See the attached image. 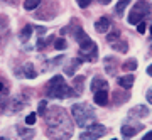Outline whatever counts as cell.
I'll list each match as a JSON object with an SVG mask.
<instances>
[{"label": "cell", "instance_id": "obj_5", "mask_svg": "<svg viewBox=\"0 0 152 140\" xmlns=\"http://www.w3.org/2000/svg\"><path fill=\"white\" fill-rule=\"evenodd\" d=\"M73 36H75L76 42H78V46H80L81 51H90V49H93L95 46H96V44L91 41V37L83 31L81 26H76L75 29H73Z\"/></svg>", "mask_w": 152, "mask_h": 140}, {"label": "cell", "instance_id": "obj_32", "mask_svg": "<svg viewBox=\"0 0 152 140\" xmlns=\"http://www.w3.org/2000/svg\"><path fill=\"white\" fill-rule=\"evenodd\" d=\"M142 140H152V130H151V132H147V133L142 137Z\"/></svg>", "mask_w": 152, "mask_h": 140}, {"label": "cell", "instance_id": "obj_39", "mask_svg": "<svg viewBox=\"0 0 152 140\" xmlns=\"http://www.w3.org/2000/svg\"><path fill=\"white\" fill-rule=\"evenodd\" d=\"M113 140H117V139H113Z\"/></svg>", "mask_w": 152, "mask_h": 140}, {"label": "cell", "instance_id": "obj_4", "mask_svg": "<svg viewBox=\"0 0 152 140\" xmlns=\"http://www.w3.org/2000/svg\"><path fill=\"white\" fill-rule=\"evenodd\" d=\"M151 14H152V7L147 4L145 0H139L135 5H134V9L130 10V15H129L127 22L132 24V26H137V24H140V22L144 20L147 15H151Z\"/></svg>", "mask_w": 152, "mask_h": 140}, {"label": "cell", "instance_id": "obj_2", "mask_svg": "<svg viewBox=\"0 0 152 140\" xmlns=\"http://www.w3.org/2000/svg\"><path fill=\"white\" fill-rule=\"evenodd\" d=\"M75 90H71L64 83L63 76H53L48 85V96L49 98H58V100H64V98L75 96Z\"/></svg>", "mask_w": 152, "mask_h": 140}, {"label": "cell", "instance_id": "obj_9", "mask_svg": "<svg viewBox=\"0 0 152 140\" xmlns=\"http://www.w3.org/2000/svg\"><path fill=\"white\" fill-rule=\"evenodd\" d=\"M149 113H151L149 108L139 105V106L132 108L130 112H129V117H132V118H144V117H149Z\"/></svg>", "mask_w": 152, "mask_h": 140}, {"label": "cell", "instance_id": "obj_25", "mask_svg": "<svg viewBox=\"0 0 152 140\" xmlns=\"http://www.w3.org/2000/svg\"><path fill=\"white\" fill-rule=\"evenodd\" d=\"M54 47L58 49V51H64L66 47H68V42H66L64 39L61 37V39H56V42H54Z\"/></svg>", "mask_w": 152, "mask_h": 140}, {"label": "cell", "instance_id": "obj_20", "mask_svg": "<svg viewBox=\"0 0 152 140\" xmlns=\"http://www.w3.org/2000/svg\"><path fill=\"white\" fill-rule=\"evenodd\" d=\"M22 69H24V74L27 76L29 79H34V78L37 76V73H36V68H34V66L31 64V63L24 64V68H22Z\"/></svg>", "mask_w": 152, "mask_h": 140}, {"label": "cell", "instance_id": "obj_15", "mask_svg": "<svg viewBox=\"0 0 152 140\" xmlns=\"http://www.w3.org/2000/svg\"><path fill=\"white\" fill-rule=\"evenodd\" d=\"M83 54V59L86 61H91V63H95V61L98 59V47L95 46L93 49H90V51H81Z\"/></svg>", "mask_w": 152, "mask_h": 140}, {"label": "cell", "instance_id": "obj_37", "mask_svg": "<svg viewBox=\"0 0 152 140\" xmlns=\"http://www.w3.org/2000/svg\"><path fill=\"white\" fill-rule=\"evenodd\" d=\"M0 140H9V139H5V137H0Z\"/></svg>", "mask_w": 152, "mask_h": 140}, {"label": "cell", "instance_id": "obj_23", "mask_svg": "<svg viewBox=\"0 0 152 140\" xmlns=\"http://www.w3.org/2000/svg\"><path fill=\"white\" fill-rule=\"evenodd\" d=\"M112 47L118 52H127V41H120V42H112Z\"/></svg>", "mask_w": 152, "mask_h": 140}, {"label": "cell", "instance_id": "obj_3", "mask_svg": "<svg viewBox=\"0 0 152 140\" xmlns=\"http://www.w3.org/2000/svg\"><path fill=\"white\" fill-rule=\"evenodd\" d=\"M71 113L75 117L76 125L81 127V128L95 123V120H96V115H95V112L91 110V106H88L85 103H76V105H73V106H71Z\"/></svg>", "mask_w": 152, "mask_h": 140}, {"label": "cell", "instance_id": "obj_16", "mask_svg": "<svg viewBox=\"0 0 152 140\" xmlns=\"http://www.w3.org/2000/svg\"><path fill=\"white\" fill-rule=\"evenodd\" d=\"M83 86H85V78L83 76H76L75 79H73V88H75L76 96L83 93Z\"/></svg>", "mask_w": 152, "mask_h": 140}, {"label": "cell", "instance_id": "obj_30", "mask_svg": "<svg viewBox=\"0 0 152 140\" xmlns=\"http://www.w3.org/2000/svg\"><path fill=\"white\" fill-rule=\"evenodd\" d=\"M137 31H139L140 34H144L147 31V26H145V22H144V20H142L140 24H137Z\"/></svg>", "mask_w": 152, "mask_h": 140}, {"label": "cell", "instance_id": "obj_38", "mask_svg": "<svg viewBox=\"0 0 152 140\" xmlns=\"http://www.w3.org/2000/svg\"><path fill=\"white\" fill-rule=\"evenodd\" d=\"M151 34H152V26H151Z\"/></svg>", "mask_w": 152, "mask_h": 140}, {"label": "cell", "instance_id": "obj_11", "mask_svg": "<svg viewBox=\"0 0 152 140\" xmlns=\"http://www.w3.org/2000/svg\"><path fill=\"white\" fill-rule=\"evenodd\" d=\"M95 29H96V32H100V34H107L110 31V20L107 17L98 19V20L95 22Z\"/></svg>", "mask_w": 152, "mask_h": 140}, {"label": "cell", "instance_id": "obj_35", "mask_svg": "<svg viewBox=\"0 0 152 140\" xmlns=\"http://www.w3.org/2000/svg\"><path fill=\"white\" fill-rule=\"evenodd\" d=\"M147 74H149V76H152V64L149 66V68H147Z\"/></svg>", "mask_w": 152, "mask_h": 140}, {"label": "cell", "instance_id": "obj_18", "mask_svg": "<svg viewBox=\"0 0 152 140\" xmlns=\"http://www.w3.org/2000/svg\"><path fill=\"white\" fill-rule=\"evenodd\" d=\"M81 63H83V59L81 58H75V59H71V63H69V66L66 68V74H75V69L76 68H80L81 66Z\"/></svg>", "mask_w": 152, "mask_h": 140}, {"label": "cell", "instance_id": "obj_24", "mask_svg": "<svg viewBox=\"0 0 152 140\" xmlns=\"http://www.w3.org/2000/svg\"><path fill=\"white\" fill-rule=\"evenodd\" d=\"M7 29H9V20H7V17L0 15V36H4L7 32Z\"/></svg>", "mask_w": 152, "mask_h": 140}, {"label": "cell", "instance_id": "obj_33", "mask_svg": "<svg viewBox=\"0 0 152 140\" xmlns=\"http://www.w3.org/2000/svg\"><path fill=\"white\" fill-rule=\"evenodd\" d=\"M46 44H48V42H46L44 39H39V42H37V47H39V49H42L44 46H46Z\"/></svg>", "mask_w": 152, "mask_h": 140}, {"label": "cell", "instance_id": "obj_10", "mask_svg": "<svg viewBox=\"0 0 152 140\" xmlns=\"http://www.w3.org/2000/svg\"><path fill=\"white\" fill-rule=\"evenodd\" d=\"M142 128V125H137V127H132V125H124L122 128H120V132H122V137H124L125 140L132 139L134 135L139 132V130Z\"/></svg>", "mask_w": 152, "mask_h": 140}, {"label": "cell", "instance_id": "obj_21", "mask_svg": "<svg viewBox=\"0 0 152 140\" xmlns=\"http://www.w3.org/2000/svg\"><path fill=\"white\" fill-rule=\"evenodd\" d=\"M122 69H125V71H135L137 69V59H135V58L127 59L124 64H122Z\"/></svg>", "mask_w": 152, "mask_h": 140}, {"label": "cell", "instance_id": "obj_27", "mask_svg": "<svg viewBox=\"0 0 152 140\" xmlns=\"http://www.w3.org/2000/svg\"><path fill=\"white\" fill-rule=\"evenodd\" d=\"M118 36H120V31H113V32H110L108 36H107V41H110V44H112L115 39L118 37Z\"/></svg>", "mask_w": 152, "mask_h": 140}, {"label": "cell", "instance_id": "obj_31", "mask_svg": "<svg viewBox=\"0 0 152 140\" xmlns=\"http://www.w3.org/2000/svg\"><path fill=\"white\" fill-rule=\"evenodd\" d=\"M145 98H147V101H149V103H151V105H152V88H151V90H149V91H147Z\"/></svg>", "mask_w": 152, "mask_h": 140}, {"label": "cell", "instance_id": "obj_17", "mask_svg": "<svg viewBox=\"0 0 152 140\" xmlns=\"http://www.w3.org/2000/svg\"><path fill=\"white\" fill-rule=\"evenodd\" d=\"M132 0H118L117 2V5H115V14H117V17H122L124 15V10L127 9V5H130Z\"/></svg>", "mask_w": 152, "mask_h": 140}, {"label": "cell", "instance_id": "obj_36", "mask_svg": "<svg viewBox=\"0 0 152 140\" xmlns=\"http://www.w3.org/2000/svg\"><path fill=\"white\" fill-rule=\"evenodd\" d=\"M2 90H4V85H2V83H0V93H2Z\"/></svg>", "mask_w": 152, "mask_h": 140}, {"label": "cell", "instance_id": "obj_19", "mask_svg": "<svg viewBox=\"0 0 152 140\" xmlns=\"http://www.w3.org/2000/svg\"><path fill=\"white\" fill-rule=\"evenodd\" d=\"M31 36H32V26H26L20 31V34H19V39H20L22 42H27Z\"/></svg>", "mask_w": 152, "mask_h": 140}, {"label": "cell", "instance_id": "obj_13", "mask_svg": "<svg viewBox=\"0 0 152 140\" xmlns=\"http://www.w3.org/2000/svg\"><path fill=\"white\" fill-rule=\"evenodd\" d=\"M17 133H19V137H20L22 140H32L36 132H34L32 128H24L20 125H17Z\"/></svg>", "mask_w": 152, "mask_h": 140}, {"label": "cell", "instance_id": "obj_29", "mask_svg": "<svg viewBox=\"0 0 152 140\" xmlns=\"http://www.w3.org/2000/svg\"><path fill=\"white\" fill-rule=\"evenodd\" d=\"M76 4L81 7V9H86V7L91 4V0H76Z\"/></svg>", "mask_w": 152, "mask_h": 140}, {"label": "cell", "instance_id": "obj_7", "mask_svg": "<svg viewBox=\"0 0 152 140\" xmlns=\"http://www.w3.org/2000/svg\"><path fill=\"white\" fill-rule=\"evenodd\" d=\"M90 88H91L93 93H96V91H102V90H108V83L102 76H95L91 81V85H90Z\"/></svg>", "mask_w": 152, "mask_h": 140}, {"label": "cell", "instance_id": "obj_1", "mask_svg": "<svg viewBox=\"0 0 152 140\" xmlns=\"http://www.w3.org/2000/svg\"><path fill=\"white\" fill-rule=\"evenodd\" d=\"M53 108L54 110L48 117V137H51L53 140H68L73 132L71 125L68 123V117L58 106Z\"/></svg>", "mask_w": 152, "mask_h": 140}, {"label": "cell", "instance_id": "obj_34", "mask_svg": "<svg viewBox=\"0 0 152 140\" xmlns=\"http://www.w3.org/2000/svg\"><path fill=\"white\" fill-rule=\"evenodd\" d=\"M98 2H100L102 5H108V4H110V2H112V0H98Z\"/></svg>", "mask_w": 152, "mask_h": 140}, {"label": "cell", "instance_id": "obj_26", "mask_svg": "<svg viewBox=\"0 0 152 140\" xmlns=\"http://www.w3.org/2000/svg\"><path fill=\"white\" fill-rule=\"evenodd\" d=\"M36 120H37V115H36V113H29L27 118H26V123H27V125H34V123H36Z\"/></svg>", "mask_w": 152, "mask_h": 140}, {"label": "cell", "instance_id": "obj_22", "mask_svg": "<svg viewBox=\"0 0 152 140\" xmlns=\"http://www.w3.org/2000/svg\"><path fill=\"white\" fill-rule=\"evenodd\" d=\"M41 4V0H26L24 2V7H26V10H36Z\"/></svg>", "mask_w": 152, "mask_h": 140}, {"label": "cell", "instance_id": "obj_12", "mask_svg": "<svg viewBox=\"0 0 152 140\" xmlns=\"http://www.w3.org/2000/svg\"><path fill=\"white\" fill-rule=\"evenodd\" d=\"M95 103L98 106H105L108 103V90H102V91L95 93Z\"/></svg>", "mask_w": 152, "mask_h": 140}, {"label": "cell", "instance_id": "obj_14", "mask_svg": "<svg viewBox=\"0 0 152 140\" xmlns=\"http://www.w3.org/2000/svg\"><path fill=\"white\" fill-rule=\"evenodd\" d=\"M134 81H135L134 74H125V76H122V78H118V85L122 88H125V90H130L132 85H134Z\"/></svg>", "mask_w": 152, "mask_h": 140}, {"label": "cell", "instance_id": "obj_6", "mask_svg": "<svg viewBox=\"0 0 152 140\" xmlns=\"http://www.w3.org/2000/svg\"><path fill=\"white\" fill-rule=\"evenodd\" d=\"M105 133H107V128H105L103 125L91 123V125H88V128L80 135V139L81 140H98L100 137H103Z\"/></svg>", "mask_w": 152, "mask_h": 140}, {"label": "cell", "instance_id": "obj_28", "mask_svg": "<svg viewBox=\"0 0 152 140\" xmlns=\"http://www.w3.org/2000/svg\"><path fill=\"white\" fill-rule=\"evenodd\" d=\"M37 115H46V101H41L39 103V108H37Z\"/></svg>", "mask_w": 152, "mask_h": 140}, {"label": "cell", "instance_id": "obj_8", "mask_svg": "<svg viewBox=\"0 0 152 140\" xmlns=\"http://www.w3.org/2000/svg\"><path fill=\"white\" fill-rule=\"evenodd\" d=\"M103 63H105V71L108 73L110 76H115L117 74V58H113V56H108V58H105L103 59Z\"/></svg>", "mask_w": 152, "mask_h": 140}]
</instances>
